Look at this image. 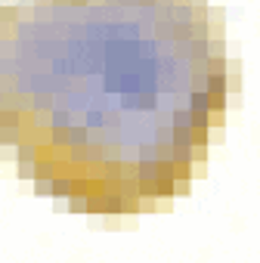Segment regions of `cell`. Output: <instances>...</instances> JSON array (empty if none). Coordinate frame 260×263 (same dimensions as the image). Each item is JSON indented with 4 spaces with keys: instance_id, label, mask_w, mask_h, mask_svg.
Returning <instances> with one entry per match:
<instances>
[{
    "instance_id": "3957f363",
    "label": "cell",
    "mask_w": 260,
    "mask_h": 263,
    "mask_svg": "<svg viewBox=\"0 0 260 263\" xmlns=\"http://www.w3.org/2000/svg\"><path fill=\"white\" fill-rule=\"evenodd\" d=\"M226 105H229V93H208V108H211L214 115L226 111Z\"/></svg>"
},
{
    "instance_id": "7a4b0ae2",
    "label": "cell",
    "mask_w": 260,
    "mask_h": 263,
    "mask_svg": "<svg viewBox=\"0 0 260 263\" xmlns=\"http://www.w3.org/2000/svg\"><path fill=\"white\" fill-rule=\"evenodd\" d=\"M189 108H192V111H205V108H208V90H205V87L189 90ZM208 111H211V108H208Z\"/></svg>"
},
{
    "instance_id": "277c9868",
    "label": "cell",
    "mask_w": 260,
    "mask_h": 263,
    "mask_svg": "<svg viewBox=\"0 0 260 263\" xmlns=\"http://www.w3.org/2000/svg\"><path fill=\"white\" fill-rule=\"evenodd\" d=\"M223 56H226L223 37H211V41H208V59H223Z\"/></svg>"
},
{
    "instance_id": "6da1fadb",
    "label": "cell",
    "mask_w": 260,
    "mask_h": 263,
    "mask_svg": "<svg viewBox=\"0 0 260 263\" xmlns=\"http://www.w3.org/2000/svg\"><path fill=\"white\" fill-rule=\"evenodd\" d=\"M205 90L208 93H229V74H208Z\"/></svg>"
}]
</instances>
